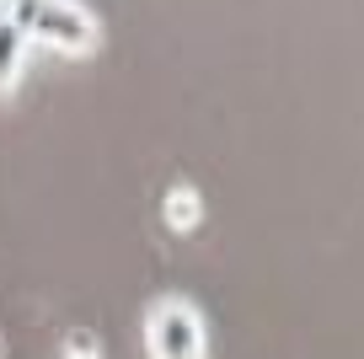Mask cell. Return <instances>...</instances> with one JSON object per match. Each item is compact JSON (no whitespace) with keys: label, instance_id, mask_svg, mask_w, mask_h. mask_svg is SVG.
I'll return each instance as SVG.
<instances>
[{"label":"cell","instance_id":"1","mask_svg":"<svg viewBox=\"0 0 364 359\" xmlns=\"http://www.w3.org/2000/svg\"><path fill=\"white\" fill-rule=\"evenodd\" d=\"M6 11L22 22L27 43H43L54 54H91L97 38H102L97 16L86 6H75V0H11Z\"/></svg>","mask_w":364,"mask_h":359},{"label":"cell","instance_id":"2","mask_svg":"<svg viewBox=\"0 0 364 359\" xmlns=\"http://www.w3.org/2000/svg\"><path fill=\"white\" fill-rule=\"evenodd\" d=\"M145 354L150 359H204L209 333L188 295H161L145 311Z\"/></svg>","mask_w":364,"mask_h":359},{"label":"cell","instance_id":"3","mask_svg":"<svg viewBox=\"0 0 364 359\" xmlns=\"http://www.w3.org/2000/svg\"><path fill=\"white\" fill-rule=\"evenodd\" d=\"M22 65H27V33L6 6H0V91H11L22 80Z\"/></svg>","mask_w":364,"mask_h":359},{"label":"cell","instance_id":"4","mask_svg":"<svg viewBox=\"0 0 364 359\" xmlns=\"http://www.w3.org/2000/svg\"><path fill=\"white\" fill-rule=\"evenodd\" d=\"M161 220H166L171 231H198V220H204V199H198V188H188V182L166 188V199H161Z\"/></svg>","mask_w":364,"mask_h":359},{"label":"cell","instance_id":"5","mask_svg":"<svg viewBox=\"0 0 364 359\" xmlns=\"http://www.w3.org/2000/svg\"><path fill=\"white\" fill-rule=\"evenodd\" d=\"M65 359H102V354H97V343H86V338H70V354Z\"/></svg>","mask_w":364,"mask_h":359},{"label":"cell","instance_id":"6","mask_svg":"<svg viewBox=\"0 0 364 359\" xmlns=\"http://www.w3.org/2000/svg\"><path fill=\"white\" fill-rule=\"evenodd\" d=\"M0 359H6V343H0Z\"/></svg>","mask_w":364,"mask_h":359},{"label":"cell","instance_id":"7","mask_svg":"<svg viewBox=\"0 0 364 359\" xmlns=\"http://www.w3.org/2000/svg\"><path fill=\"white\" fill-rule=\"evenodd\" d=\"M0 6H11V0H0Z\"/></svg>","mask_w":364,"mask_h":359}]
</instances>
